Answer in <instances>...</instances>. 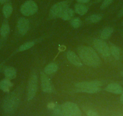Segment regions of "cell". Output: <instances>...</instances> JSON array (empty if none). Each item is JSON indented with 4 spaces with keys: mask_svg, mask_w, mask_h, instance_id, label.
Wrapping results in <instances>:
<instances>
[{
    "mask_svg": "<svg viewBox=\"0 0 123 116\" xmlns=\"http://www.w3.org/2000/svg\"><path fill=\"white\" fill-rule=\"evenodd\" d=\"M110 50H111V53L115 59H119L121 56V50L119 47L116 45H112L110 48Z\"/></svg>",
    "mask_w": 123,
    "mask_h": 116,
    "instance_id": "obj_19",
    "label": "cell"
},
{
    "mask_svg": "<svg viewBox=\"0 0 123 116\" xmlns=\"http://www.w3.org/2000/svg\"><path fill=\"white\" fill-rule=\"evenodd\" d=\"M101 18H102V16L100 15H92L89 16L86 19V21L89 23H96V22L100 21L101 19Z\"/></svg>",
    "mask_w": 123,
    "mask_h": 116,
    "instance_id": "obj_22",
    "label": "cell"
},
{
    "mask_svg": "<svg viewBox=\"0 0 123 116\" xmlns=\"http://www.w3.org/2000/svg\"><path fill=\"white\" fill-rule=\"evenodd\" d=\"M63 116H81V112L77 105L71 102H67L62 106Z\"/></svg>",
    "mask_w": 123,
    "mask_h": 116,
    "instance_id": "obj_4",
    "label": "cell"
},
{
    "mask_svg": "<svg viewBox=\"0 0 123 116\" xmlns=\"http://www.w3.org/2000/svg\"><path fill=\"white\" fill-rule=\"evenodd\" d=\"M58 69V67L55 63H51L47 65L45 68V73L47 74H50L55 73Z\"/></svg>",
    "mask_w": 123,
    "mask_h": 116,
    "instance_id": "obj_17",
    "label": "cell"
},
{
    "mask_svg": "<svg viewBox=\"0 0 123 116\" xmlns=\"http://www.w3.org/2000/svg\"><path fill=\"white\" fill-rule=\"evenodd\" d=\"M120 100L122 103H123V93L121 94V96L120 97Z\"/></svg>",
    "mask_w": 123,
    "mask_h": 116,
    "instance_id": "obj_30",
    "label": "cell"
},
{
    "mask_svg": "<svg viewBox=\"0 0 123 116\" xmlns=\"http://www.w3.org/2000/svg\"><path fill=\"white\" fill-rule=\"evenodd\" d=\"M123 116V115H121V116Z\"/></svg>",
    "mask_w": 123,
    "mask_h": 116,
    "instance_id": "obj_33",
    "label": "cell"
},
{
    "mask_svg": "<svg viewBox=\"0 0 123 116\" xmlns=\"http://www.w3.org/2000/svg\"><path fill=\"white\" fill-rule=\"evenodd\" d=\"M13 12V7L10 4H6L4 6L3 8V12L4 14V16L6 18H9L11 15L12 13Z\"/></svg>",
    "mask_w": 123,
    "mask_h": 116,
    "instance_id": "obj_21",
    "label": "cell"
},
{
    "mask_svg": "<svg viewBox=\"0 0 123 116\" xmlns=\"http://www.w3.org/2000/svg\"><path fill=\"white\" fill-rule=\"evenodd\" d=\"M68 3L67 1H62L54 4L51 7L49 12L51 18L60 17L66 9L68 8Z\"/></svg>",
    "mask_w": 123,
    "mask_h": 116,
    "instance_id": "obj_7",
    "label": "cell"
},
{
    "mask_svg": "<svg viewBox=\"0 0 123 116\" xmlns=\"http://www.w3.org/2000/svg\"><path fill=\"white\" fill-rule=\"evenodd\" d=\"M7 0H0V3H1V4H3V3H6Z\"/></svg>",
    "mask_w": 123,
    "mask_h": 116,
    "instance_id": "obj_31",
    "label": "cell"
},
{
    "mask_svg": "<svg viewBox=\"0 0 123 116\" xmlns=\"http://www.w3.org/2000/svg\"><path fill=\"white\" fill-rule=\"evenodd\" d=\"M113 32V28L112 27H106L101 31V33H100V38L102 39H107L111 36Z\"/></svg>",
    "mask_w": 123,
    "mask_h": 116,
    "instance_id": "obj_15",
    "label": "cell"
},
{
    "mask_svg": "<svg viewBox=\"0 0 123 116\" xmlns=\"http://www.w3.org/2000/svg\"><path fill=\"white\" fill-rule=\"evenodd\" d=\"M89 0H77V1H79V3H87Z\"/></svg>",
    "mask_w": 123,
    "mask_h": 116,
    "instance_id": "obj_29",
    "label": "cell"
},
{
    "mask_svg": "<svg viewBox=\"0 0 123 116\" xmlns=\"http://www.w3.org/2000/svg\"><path fill=\"white\" fill-rule=\"evenodd\" d=\"M20 102L19 93L14 92L8 96L4 100L3 109L5 112L12 114L17 109Z\"/></svg>",
    "mask_w": 123,
    "mask_h": 116,
    "instance_id": "obj_3",
    "label": "cell"
},
{
    "mask_svg": "<svg viewBox=\"0 0 123 116\" xmlns=\"http://www.w3.org/2000/svg\"><path fill=\"white\" fill-rule=\"evenodd\" d=\"M37 88V77L35 73L31 74L29 79L27 88V100H31L36 96Z\"/></svg>",
    "mask_w": 123,
    "mask_h": 116,
    "instance_id": "obj_5",
    "label": "cell"
},
{
    "mask_svg": "<svg viewBox=\"0 0 123 116\" xmlns=\"http://www.w3.org/2000/svg\"><path fill=\"white\" fill-rule=\"evenodd\" d=\"M34 45H35V43H34L33 42H27V43L22 45L19 47V52H23V51L27 50L30 49V48H31Z\"/></svg>",
    "mask_w": 123,
    "mask_h": 116,
    "instance_id": "obj_24",
    "label": "cell"
},
{
    "mask_svg": "<svg viewBox=\"0 0 123 116\" xmlns=\"http://www.w3.org/2000/svg\"><path fill=\"white\" fill-rule=\"evenodd\" d=\"M113 1V0H105V1H103V3H102V4H101V9H104L106 7H107V6H109L112 3Z\"/></svg>",
    "mask_w": 123,
    "mask_h": 116,
    "instance_id": "obj_26",
    "label": "cell"
},
{
    "mask_svg": "<svg viewBox=\"0 0 123 116\" xmlns=\"http://www.w3.org/2000/svg\"><path fill=\"white\" fill-rule=\"evenodd\" d=\"M105 90L109 93L116 94H121L123 93V88L119 84L117 83H112L107 85Z\"/></svg>",
    "mask_w": 123,
    "mask_h": 116,
    "instance_id": "obj_11",
    "label": "cell"
},
{
    "mask_svg": "<svg viewBox=\"0 0 123 116\" xmlns=\"http://www.w3.org/2000/svg\"><path fill=\"white\" fill-rule=\"evenodd\" d=\"M121 76H123V71L121 72Z\"/></svg>",
    "mask_w": 123,
    "mask_h": 116,
    "instance_id": "obj_32",
    "label": "cell"
},
{
    "mask_svg": "<svg viewBox=\"0 0 123 116\" xmlns=\"http://www.w3.org/2000/svg\"><path fill=\"white\" fill-rule=\"evenodd\" d=\"M53 116H63L62 106L56 103L55 107L53 109Z\"/></svg>",
    "mask_w": 123,
    "mask_h": 116,
    "instance_id": "obj_23",
    "label": "cell"
},
{
    "mask_svg": "<svg viewBox=\"0 0 123 116\" xmlns=\"http://www.w3.org/2000/svg\"><path fill=\"white\" fill-rule=\"evenodd\" d=\"M79 56L83 62L90 67H97L100 65L101 61L97 53L89 47L81 46L78 48Z\"/></svg>",
    "mask_w": 123,
    "mask_h": 116,
    "instance_id": "obj_1",
    "label": "cell"
},
{
    "mask_svg": "<svg viewBox=\"0 0 123 116\" xmlns=\"http://www.w3.org/2000/svg\"><path fill=\"white\" fill-rule=\"evenodd\" d=\"M103 85L101 82L98 80L86 81L79 82L75 85L76 91L81 93L94 94L101 91V87Z\"/></svg>",
    "mask_w": 123,
    "mask_h": 116,
    "instance_id": "obj_2",
    "label": "cell"
},
{
    "mask_svg": "<svg viewBox=\"0 0 123 116\" xmlns=\"http://www.w3.org/2000/svg\"><path fill=\"white\" fill-rule=\"evenodd\" d=\"M41 85L42 90L44 93H51L53 92V86L51 84L50 80L44 73L41 74Z\"/></svg>",
    "mask_w": 123,
    "mask_h": 116,
    "instance_id": "obj_9",
    "label": "cell"
},
{
    "mask_svg": "<svg viewBox=\"0 0 123 116\" xmlns=\"http://www.w3.org/2000/svg\"><path fill=\"white\" fill-rule=\"evenodd\" d=\"M38 10L36 3L33 1H28L24 3L21 7V12L24 16H31L36 13Z\"/></svg>",
    "mask_w": 123,
    "mask_h": 116,
    "instance_id": "obj_6",
    "label": "cell"
},
{
    "mask_svg": "<svg viewBox=\"0 0 123 116\" xmlns=\"http://www.w3.org/2000/svg\"><path fill=\"white\" fill-rule=\"evenodd\" d=\"M67 56L68 61L71 64H74V65L77 66V67H81L82 66V64H81V61L79 59V58L73 52H71V51L68 52Z\"/></svg>",
    "mask_w": 123,
    "mask_h": 116,
    "instance_id": "obj_12",
    "label": "cell"
},
{
    "mask_svg": "<svg viewBox=\"0 0 123 116\" xmlns=\"http://www.w3.org/2000/svg\"><path fill=\"white\" fill-rule=\"evenodd\" d=\"M9 32H10V27H9V24L6 22H4L2 25L1 27L0 34H1L2 37L5 38L9 33Z\"/></svg>",
    "mask_w": 123,
    "mask_h": 116,
    "instance_id": "obj_18",
    "label": "cell"
},
{
    "mask_svg": "<svg viewBox=\"0 0 123 116\" xmlns=\"http://www.w3.org/2000/svg\"><path fill=\"white\" fill-rule=\"evenodd\" d=\"M4 74L7 79L11 80L13 79L16 76V71L13 67H7L4 70Z\"/></svg>",
    "mask_w": 123,
    "mask_h": 116,
    "instance_id": "obj_14",
    "label": "cell"
},
{
    "mask_svg": "<svg viewBox=\"0 0 123 116\" xmlns=\"http://www.w3.org/2000/svg\"><path fill=\"white\" fill-rule=\"evenodd\" d=\"M94 45L97 50L105 57H109L111 56V50L106 42L99 39H95L94 41Z\"/></svg>",
    "mask_w": 123,
    "mask_h": 116,
    "instance_id": "obj_8",
    "label": "cell"
},
{
    "mask_svg": "<svg viewBox=\"0 0 123 116\" xmlns=\"http://www.w3.org/2000/svg\"><path fill=\"white\" fill-rule=\"evenodd\" d=\"M75 10L77 13L80 15H84L87 13V8L81 4H75Z\"/></svg>",
    "mask_w": 123,
    "mask_h": 116,
    "instance_id": "obj_20",
    "label": "cell"
},
{
    "mask_svg": "<svg viewBox=\"0 0 123 116\" xmlns=\"http://www.w3.org/2000/svg\"><path fill=\"white\" fill-rule=\"evenodd\" d=\"M73 15H74V11L73 9L68 7L65 10L63 13L62 14L60 18L63 20L67 21V20H69L70 19H71V18L73 16Z\"/></svg>",
    "mask_w": 123,
    "mask_h": 116,
    "instance_id": "obj_16",
    "label": "cell"
},
{
    "mask_svg": "<svg viewBox=\"0 0 123 116\" xmlns=\"http://www.w3.org/2000/svg\"><path fill=\"white\" fill-rule=\"evenodd\" d=\"M87 116H100L97 112L95 111H92V110H89L87 112Z\"/></svg>",
    "mask_w": 123,
    "mask_h": 116,
    "instance_id": "obj_27",
    "label": "cell"
},
{
    "mask_svg": "<svg viewBox=\"0 0 123 116\" xmlns=\"http://www.w3.org/2000/svg\"><path fill=\"white\" fill-rule=\"evenodd\" d=\"M55 105H56V103H54L53 102H50L47 105V107H48L49 109L53 110V109L55 107Z\"/></svg>",
    "mask_w": 123,
    "mask_h": 116,
    "instance_id": "obj_28",
    "label": "cell"
},
{
    "mask_svg": "<svg viewBox=\"0 0 123 116\" xmlns=\"http://www.w3.org/2000/svg\"><path fill=\"white\" fill-rule=\"evenodd\" d=\"M71 26H73L74 28H79V27L81 26V22L79 18H75L71 20Z\"/></svg>",
    "mask_w": 123,
    "mask_h": 116,
    "instance_id": "obj_25",
    "label": "cell"
},
{
    "mask_svg": "<svg viewBox=\"0 0 123 116\" xmlns=\"http://www.w3.org/2000/svg\"><path fill=\"white\" fill-rule=\"evenodd\" d=\"M18 30L21 35L27 33L29 28V21L24 18H20L18 21Z\"/></svg>",
    "mask_w": 123,
    "mask_h": 116,
    "instance_id": "obj_10",
    "label": "cell"
},
{
    "mask_svg": "<svg viewBox=\"0 0 123 116\" xmlns=\"http://www.w3.org/2000/svg\"></svg>",
    "mask_w": 123,
    "mask_h": 116,
    "instance_id": "obj_34",
    "label": "cell"
},
{
    "mask_svg": "<svg viewBox=\"0 0 123 116\" xmlns=\"http://www.w3.org/2000/svg\"><path fill=\"white\" fill-rule=\"evenodd\" d=\"M13 84L8 79H4L0 82V89L6 93L10 91V88L12 87Z\"/></svg>",
    "mask_w": 123,
    "mask_h": 116,
    "instance_id": "obj_13",
    "label": "cell"
}]
</instances>
